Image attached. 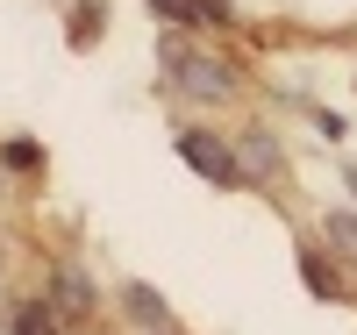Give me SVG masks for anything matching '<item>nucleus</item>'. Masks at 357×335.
Wrapping results in <instances>:
<instances>
[{"label": "nucleus", "mask_w": 357, "mask_h": 335, "mask_svg": "<svg viewBox=\"0 0 357 335\" xmlns=\"http://www.w3.org/2000/svg\"><path fill=\"white\" fill-rule=\"evenodd\" d=\"M0 157H8L15 171H43V143H29V136H15L8 150H0Z\"/></svg>", "instance_id": "nucleus-11"}, {"label": "nucleus", "mask_w": 357, "mask_h": 335, "mask_svg": "<svg viewBox=\"0 0 357 335\" xmlns=\"http://www.w3.org/2000/svg\"><path fill=\"white\" fill-rule=\"evenodd\" d=\"M100 22H107L100 0H79V8H72V36H79V43H86V36H100Z\"/></svg>", "instance_id": "nucleus-10"}, {"label": "nucleus", "mask_w": 357, "mask_h": 335, "mask_svg": "<svg viewBox=\"0 0 357 335\" xmlns=\"http://www.w3.org/2000/svg\"><path fill=\"white\" fill-rule=\"evenodd\" d=\"M236 164H243V178H250V186H279V178H286V157H279V143L272 136H243V143H236Z\"/></svg>", "instance_id": "nucleus-3"}, {"label": "nucleus", "mask_w": 357, "mask_h": 335, "mask_svg": "<svg viewBox=\"0 0 357 335\" xmlns=\"http://www.w3.org/2000/svg\"><path fill=\"white\" fill-rule=\"evenodd\" d=\"M321 228H329V242H336V250H343V257L357 264V215H329Z\"/></svg>", "instance_id": "nucleus-9"}, {"label": "nucleus", "mask_w": 357, "mask_h": 335, "mask_svg": "<svg viewBox=\"0 0 357 335\" xmlns=\"http://www.w3.org/2000/svg\"><path fill=\"white\" fill-rule=\"evenodd\" d=\"M122 299H129V314H136V321H143V328H165V299H158V293H151V286H129V293H122Z\"/></svg>", "instance_id": "nucleus-6"}, {"label": "nucleus", "mask_w": 357, "mask_h": 335, "mask_svg": "<svg viewBox=\"0 0 357 335\" xmlns=\"http://www.w3.org/2000/svg\"><path fill=\"white\" fill-rule=\"evenodd\" d=\"M301 279H307V293H314V299H336V293H343V286H336V271H329V264H321L314 250L301 257Z\"/></svg>", "instance_id": "nucleus-7"}, {"label": "nucleus", "mask_w": 357, "mask_h": 335, "mask_svg": "<svg viewBox=\"0 0 357 335\" xmlns=\"http://www.w3.org/2000/svg\"><path fill=\"white\" fill-rule=\"evenodd\" d=\"M151 335H172V328H151Z\"/></svg>", "instance_id": "nucleus-12"}, {"label": "nucleus", "mask_w": 357, "mask_h": 335, "mask_svg": "<svg viewBox=\"0 0 357 335\" xmlns=\"http://www.w3.org/2000/svg\"><path fill=\"white\" fill-rule=\"evenodd\" d=\"M151 8H158L165 22H207V29L229 22V0H151Z\"/></svg>", "instance_id": "nucleus-4"}, {"label": "nucleus", "mask_w": 357, "mask_h": 335, "mask_svg": "<svg viewBox=\"0 0 357 335\" xmlns=\"http://www.w3.org/2000/svg\"><path fill=\"white\" fill-rule=\"evenodd\" d=\"M15 335H57V314L43 299H29V307H15Z\"/></svg>", "instance_id": "nucleus-8"}, {"label": "nucleus", "mask_w": 357, "mask_h": 335, "mask_svg": "<svg viewBox=\"0 0 357 335\" xmlns=\"http://www.w3.org/2000/svg\"><path fill=\"white\" fill-rule=\"evenodd\" d=\"M57 307H65V314H86V307H93V286H86V271H57Z\"/></svg>", "instance_id": "nucleus-5"}, {"label": "nucleus", "mask_w": 357, "mask_h": 335, "mask_svg": "<svg viewBox=\"0 0 357 335\" xmlns=\"http://www.w3.org/2000/svg\"><path fill=\"white\" fill-rule=\"evenodd\" d=\"M178 157H186L207 186H243V164H236V150L207 129H178Z\"/></svg>", "instance_id": "nucleus-2"}, {"label": "nucleus", "mask_w": 357, "mask_h": 335, "mask_svg": "<svg viewBox=\"0 0 357 335\" xmlns=\"http://www.w3.org/2000/svg\"><path fill=\"white\" fill-rule=\"evenodd\" d=\"M165 79L178 86L186 100H236L243 93V72L229 65V57H207V50H193L186 36H165Z\"/></svg>", "instance_id": "nucleus-1"}]
</instances>
